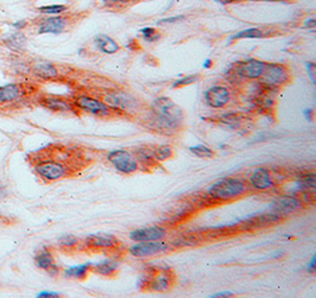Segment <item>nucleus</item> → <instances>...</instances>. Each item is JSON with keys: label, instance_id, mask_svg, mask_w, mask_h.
<instances>
[{"label": "nucleus", "instance_id": "1", "mask_svg": "<svg viewBox=\"0 0 316 298\" xmlns=\"http://www.w3.org/2000/svg\"><path fill=\"white\" fill-rule=\"evenodd\" d=\"M152 114L156 125L164 130H176L183 123L184 112L176 102L168 98H157L152 103Z\"/></svg>", "mask_w": 316, "mask_h": 298}, {"label": "nucleus", "instance_id": "2", "mask_svg": "<svg viewBox=\"0 0 316 298\" xmlns=\"http://www.w3.org/2000/svg\"><path fill=\"white\" fill-rule=\"evenodd\" d=\"M248 192V186L243 180L228 177L218 181L207 189V195L214 201H230L244 195Z\"/></svg>", "mask_w": 316, "mask_h": 298}, {"label": "nucleus", "instance_id": "3", "mask_svg": "<svg viewBox=\"0 0 316 298\" xmlns=\"http://www.w3.org/2000/svg\"><path fill=\"white\" fill-rule=\"evenodd\" d=\"M33 169L37 175L46 182H55V181L64 178L69 172L68 167L60 159L45 158V157L36 160L33 163Z\"/></svg>", "mask_w": 316, "mask_h": 298}, {"label": "nucleus", "instance_id": "4", "mask_svg": "<svg viewBox=\"0 0 316 298\" xmlns=\"http://www.w3.org/2000/svg\"><path fill=\"white\" fill-rule=\"evenodd\" d=\"M108 162L121 173H133L139 169L136 157L126 150H114L107 156Z\"/></svg>", "mask_w": 316, "mask_h": 298}, {"label": "nucleus", "instance_id": "5", "mask_svg": "<svg viewBox=\"0 0 316 298\" xmlns=\"http://www.w3.org/2000/svg\"><path fill=\"white\" fill-rule=\"evenodd\" d=\"M288 78L289 73L287 68L282 65H276V63L267 65L263 75H262L264 85L270 87H278L283 85V83L288 81Z\"/></svg>", "mask_w": 316, "mask_h": 298}, {"label": "nucleus", "instance_id": "6", "mask_svg": "<svg viewBox=\"0 0 316 298\" xmlns=\"http://www.w3.org/2000/svg\"><path fill=\"white\" fill-rule=\"evenodd\" d=\"M167 249V245L163 241H140L129 249V253L133 257L136 258H144L159 254Z\"/></svg>", "mask_w": 316, "mask_h": 298}, {"label": "nucleus", "instance_id": "7", "mask_svg": "<svg viewBox=\"0 0 316 298\" xmlns=\"http://www.w3.org/2000/svg\"><path fill=\"white\" fill-rule=\"evenodd\" d=\"M25 95V87L22 83H11V85L0 87V106L15 105Z\"/></svg>", "mask_w": 316, "mask_h": 298}, {"label": "nucleus", "instance_id": "8", "mask_svg": "<svg viewBox=\"0 0 316 298\" xmlns=\"http://www.w3.org/2000/svg\"><path fill=\"white\" fill-rule=\"evenodd\" d=\"M231 100V93L226 87L214 86L205 93V101L212 108H221Z\"/></svg>", "mask_w": 316, "mask_h": 298}, {"label": "nucleus", "instance_id": "9", "mask_svg": "<svg viewBox=\"0 0 316 298\" xmlns=\"http://www.w3.org/2000/svg\"><path fill=\"white\" fill-rule=\"evenodd\" d=\"M75 106H77L81 109L86 110V112L93 113V114L95 115L107 116L110 114L109 107L107 106L106 103L87 95L78 96V98L75 100Z\"/></svg>", "mask_w": 316, "mask_h": 298}, {"label": "nucleus", "instance_id": "10", "mask_svg": "<svg viewBox=\"0 0 316 298\" xmlns=\"http://www.w3.org/2000/svg\"><path fill=\"white\" fill-rule=\"evenodd\" d=\"M249 182H250L252 188L258 190V192H264V190L272 188V186H274V180H272L271 173L265 167L255 169L251 173Z\"/></svg>", "mask_w": 316, "mask_h": 298}, {"label": "nucleus", "instance_id": "11", "mask_svg": "<svg viewBox=\"0 0 316 298\" xmlns=\"http://www.w3.org/2000/svg\"><path fill=\"white\" fill-rule=\"evenodd\" d=\"M265 67H267V63L257 61V59H249L238 67V73L244 79L257 80L262 78Z\"/></svg>", "mask_w": 316, "mask_h": 298}, {"label": "nucleus", "instance_id": "12", "mask_svg": "<svg viewBox=\"0 0 316 298\" xmlns=\"http://www.w3.org/2000/svg\"><path fill=\"white\" fill-rule=\"evenodd\" d=\"M164 228L157 226H152V227H147V228H141V229H135L133 230L132 233L129 234V237L134 241H155V240H161L165 236Z\"/></svg>", "mask_w": 316, "mask_h": 298}, {"label": "nucleus", "instance_id": "13", "mask_svg": "<svg viewBox=\"0 0 316 298\" xmlns=\"http://www.w3.org/2000/svg\"><path fill=\"white\" fill-rule=\"evenodd\" d=\"M66 28V21L63 17H48L42 19L37 26L38 33H60Z\"/></svg>", "mask_w": 316, "mask_h": 298}, {"label": "nucleus", "instance_id": "14", "mask_svg": "<svg viewBox=\"0 0 316 298\" xmlns=\"http://www.w3.org/2000/svg\"><path fill=\"white\" fill-rule=\"evenodd\" d=\"M117 240L112 235L107 234H94L86 239V246L88 249H115Z\"/></svg>", "mask_w": 316, "mask_h": 298}, {"label": "nucleus", "instance_id": "15", "mask_svg": "<svg viewBox=\"0 0 316 298\" xmlns=\"http://www.w3.org/2000/svg\"><path fill=\"white\" fill-rule=\"evenodd\" d=\"M32 72L37 78L43 79V80H53L58 78V70L51 62L43 61H36L32 65Z\"/></svg>", "mask_w": 316, "mask_h": 298}, {"label": "nucleus", "instance_id": "16", "mask_svg": "<svg viewBox=\"0 0 316 298\" xmlns=\"http://www.w3.org/2000/svg\"><path fill=\"white\" fill-rule=\"evenodd\" d=\"M39 102L45 108H48L52 112H68L72 109V105L66 100L57 96H43L39 99Z\"/></svg>", "mask_w": 316, "mask_h": 298}, {"label": "nucleus", "instance_id": "17", "mask_svg": "<svg viewBox=\"0 0 316 298\" xmlns=\"http://www.w3.org/2000/svg\"><path fill=\"white\" fill-rule=\"evenodd\" d=\"M274 210L278 214H287L297 210L301 207L300 200L292 196H283L274 202Z\"/></svg>", "mask_w": 316, "mask_h": 298}, {"label": "nucleus", "instance_id": "18", "mask_svg": "<svg viewBox=\"0 0 316 298\" xmlns=\"http://www.w3.org/2000/svg\"><path fill=\"white\" fill-rule=\"evenodd\" d=\"M172 285V276L166 271L153 274L148 282V287L152 291H167Z\"/></svg>", "mask_w": 316, "mask_h": 298}, {"label": "nucleus", "instance_id": "19", "mask_svg": "<svg viewBox=\"0 0 316 298\" xmlns=\"http://www.w3.org/2000/svg\"><path fill=\"white\" fill-rule=\"evenodd\" d=\"M95 43L97 48H99L101 51L106 53H115L117 50H119V44L108 36L101 35L99 37H96Z\"/></svg>", "mask_w": 316, "mask_h": 298}, {"label": "nucleus", "instance_id": "20", "mask_svg": "<svg viewBox=\"0 0 316 298\" xmlns=\"http://www.w3.org/2000/svg\"><path fill=\"white\" fill-rule=\"evenodd\" d=\"M117 269H119V265L117 263L113 262V260H104V262L96 264L95 266H92V270L95 273H99L101 276H114L116 273Z\"/></svg>", "mask_w": 316, "mask_h": 298}, {"label": "nucleus", "instance_id": "21", "mask_svg": "<svg viewBox=\"0 0 316 298\" xmlns=\"http://www.w3.org/2000/svg\"><path fill=\"white\" fill-rule=\"evenodd\" d=\"M104 103L107 106L113 107L115 109H127L128 107V100L127 96L120 94H107L104 95Z\"/></svg>", "mask_w": 316, "mask_h": 298}, {"label": "nucleus", "instance_id": "22", "mask_svg": "<svg viewBox=\"0 0 316 298\" xmlns=\"http://www.w3.org/2000/svg\"><path fill=\"white\" fill-rule=\"evenodd\" d=\"M36 265L39 267V269L46 270L48 271L49 269H51L52 266H55V260H53L52 253L50 252L48 250H43L37 254L36 259Z\"/></svg>", "mask_w": 316, "mask_h": 298}, {"label": "nucleus", "instance_id": "23", "mask_svg": "<svg viewBox=\"0 0 316 298\" xmlns=\"http://www.w3.org/2000/svg\"><path fill=\"white\" fill-rule=\"evenodd\" d=\"M92 270V266L89 264L87 265H80V266H72L65 270V277L66 278H75V279H82L86 278L89 271Z\"/></svg>", "mask_w": 316, "mask_h": 298}, {"label": "nucleus", "instance_id": "24", "mask_svg": "<svg viewBox=\"0 0 316 298\" xmlns=\"http://www.w3.org/2000/svg\"><path fill=\"white\" fill-rule=\"evenodd\" d=\"M4 43L6 46H9L12 50H19L23 49V46L25 44V37L23 36V33L16 32L10 35L8 38L4 39Z\"/></svg>", "mask_w": 316, "mask_h": 298}, {"label": "nucleus", "instance_id": "25", "mask_svg": "<svg viewBox=\"0 0 316 298\" xmlns=\"http://www.w3.org/2000/svg\"><path fill=\"white\" fill-rule=\"evenodd\" d=\"M315 181H316V177H315L314 172L305 173V175L301 176L300 178H298V186H300V188L303 190V192L314 193L315 192Z\"/></svg>", "mask_w": 316, "mask_h": 298}, {"label": "nucleus", "instance_id": "26", "mask_svg": "<svg viewBox=\"0 0 316 298\" xmlns=\"http://www.w3.org/2000/svg\"><path fill=\"white\" fill-rule=\"evenodd\" d=\"M153 153H154V157H155V159L157 160V162H163V160H166L173 156L172 149H171V147L167 146V145L155 146L153 149Z\"/></svg>", "mask_w": 316, "mask_h": 298}, {"label": "nucleus", "instance_id": "27", "mask_svg": "<svg viewBox=\"0 0 316 298\" xmlns=\"http://www.w3.org/2000/svg\"><path fill=\"white\" fill-rule=\"evenodd\" d=\"M263 37V33L260 29L256 28H251V29H245L243 31L236 33V35L230 37L231 41H234V39H241V38H261Z\"/></svg>", "mask_w": 316, "mask_h": 298}, {"label": "nucleus", "instance_id": "28", "mask_svg": "<svg viewBox=\"0 0 316 298\" xmlns=\"http://www.w3.org/2000/svg\"><path fill=\"white\" fill-rule=\"evenodd\" d=\"M190 151L192 152L194 156L199 157V158H212L214 155L212 150L208 149V147L205 145L192 146V147H190Z\"/></svg>", "mask_w": 316, "mask_h": 298}, {"label": "nucleus", "instance_id": "29", "mask_svg": "<svg viewBox=\"0 0 316 298\" xmlns=\"http://www.w3.org/2000/svg\"><path fill=\"white\" fill-rule=\"evenodd\" d=\"M68 9L65 5H49V6H40L37 10L40 13L44 15H59V13L64 12Z\"/></svg>", "mask_w": 316, "mask_h": 298}, {"label": "nucleus", "instance_id": "30", "mask_svg": "<svg viewBox=\"0 0 316 298\" xmlns=\"http://www.w3.org/2000/svg\"><path fill=\"white\" fill-rule=\"evenodd\" d=\"M200 76L199 75H188L185 76V78H181L173 83L174 88H178V87H184V86H188V85H192L196 81L199 80Z\"/></svg>", "mask_w": 316, "mask_h": 298}, {"label": "nucleus", "instance_id": "31", "mask_svg": "<svg viewBox=\"0 0 316 298\" xmlns=\"http://www.w3.org/2000/svg\"><path fill=\"white\" fill-rule=\"evenodd\" d=\"M77 243H78L77 237L72 235H66L59 239V245L63 247H68V249H70V247H75L77 245Z\"/></svg>", "mask_w": 316, "mask_h": 298}, {"label": "nucleus", "instance_id": "32", "mask_svg": "<svg viewBox=\"0 0 316 298\" xmlns=\"http://www.w3.org/2000/svg\"><path fill=\"white\" fill-rule=\"evenodd\" d=\"M141 33H142L144 39H147L148 42H152V41H155L156 37H159V35L156 33V30L153 29V28H144V29H141Z\"/></svg>", "mask_w": 316, "mask_h": 298}, {"label": "nucleus", "instance_id": "33", "mask_svg": "<svg viewBox=\"0 0 316 298\" xmlns=\"http://www.w3.org/2000/svg\"><path fill=\"white\" fill-rule=\"evenodd\" d=\"M307 70H308V74H309V78L311 79L312 83H315V76H314L315 65L314 63H307Z\"/></svg>", "mask_w": 316, "mask_h": 298}, {"label": "nucleus", "instance_id": "34", "mask_svg": "<svg viewBox=\"0 0 316 298\" xmlns=\"http://www.w3.org/2000/svg\"><path fill=\"white\" fill-rule=\"evenodd\" d=\"M181 19H184V17H183V16L172 17V18H166V19H163V21H160V22H159V24H167V23H174V22L181 21Z\"/></svg>", "mask_w": 316, "mask_h": 298}, {"label": "nucleus", "instance_id": "35", "mask_svg": "<svg viewBox=\"0 0 316 298\" xmlns=\"http://www.w3.org/2000/svg\"><path fill=\"white\" fill-rule=\"evenodd\" d=\"M26 25H28V22H26V21H19V22L13 23V28L17 29V30L25 29Z\"/></svg>", "mask_w": 316, "mask_h": 298}, {"label": "nucleus", "instance_id": "36", "mask_svg": "<svg viewBox=\"0 0 316 298\" xmlns=\"http://www.w3.org/2000/svg\"><path fill=\"white\" fill-rule=\"evenodd\" d=\"M59 294L56 292H40L37 294V297L39 298H46V297H58Z\"/></svg>", "mask_w": 316, "mask_h": 298}, {"label": "nucleus", "instance_id": "37", "mask_svg": "<svg viewBox=\"0 0 316 298\" xmlns=\"http://www.w3.org/2000/svg\"><path fill=\"white\" fill-rule=\"evenodd\" d=\"M232 293L231 292H220V293H214L211 297H231Z\"/></svg>", "mask_w": 316, "mask_h": 298}, {"label": "nucleus", "instance_id": "38", "mask_svg": "<svg viewBox=\"0 0 316 298\" xmlns=\"http://www.w3.org/2000/svg\"><path fill=\"white\" fill-rule=\"evenodd\" d=\"M307 28H310V29H314V26H315V21L314 19H309V21L307 22Z\"/></svg>", "mask_w": 316, "mask_h": 298}, {"label": "nucleus", "instance_id": "39", "mask_svg": "<svg viewBox=\"0 0 316 298\" xmlns=\"http://www.w3.org/2000/svg\"><path fill=\"white\" fill-rule=\"evenodd\" d=\"M217 2H219V3H223V4H231V3H236V2H240V0H217Z\"/></svg>", "mask_w": 316, "mask_h": 298}, {"label": "nucleus", "instance_id": "40", "mask_svg": "<svg viewBox=\"0 0 316 298\" xmlns=\"http://www.w3.org/2000/svg\"><path fill=\"white\" fill-rule=\"evenodd\" d=\"M315 270V257L312 258V260H311V263H310V266H309V271H314Z\"/></svg>", "mask_w": 316, "mask_h": 298}, {"label": "nucleus", "instance_id": "41", "mask_svg": "<svg viewBox=\"0 0 316 298\" xmlns=\"http://www.w3.org/2000/svg\"><path fill=\"white\" fill-rule=\"evenodd\" d=\"M211 66H212V61H211V59H206V61L204 62V67H205V68H210Z\"/></svg>", "mask_w": 316, "mask_h": 298}, {"label": "nucleus", "instance_id": "42", "mask_svg": "<svg viewBox=\"0 0 316 298\" xmlns=\"http://www.w3.org/2000/svg\"><path fill=\"white\" fill-rule=\"evenodd\" d=\"M264 2H283V0H264Z\"/></svg>", "mask_w": 316, "mask_h": 298}, {"label": "nucleus", "instance_id": "43", "mask_svg": "<svg viewBox=\"0 0 316 298\" xmlns=\"http://www.w3.org/2000/svg\"><path fill=\"white\" fill-rule=\"evenodd\" d=\"M106 2H112V3H114V2H117V0H106Z\"/></svg>", "mask_w": 316, "mask_h": 298}]
</instances>
